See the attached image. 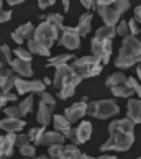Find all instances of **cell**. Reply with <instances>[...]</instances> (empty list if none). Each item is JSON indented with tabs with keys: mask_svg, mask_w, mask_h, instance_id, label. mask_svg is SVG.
Segmentation results:
<instances>
[{
	"mask_svg": "<svg viewBox=\"0 0 141 159\" xmlns=\"http://www.w3.org/2000/svg\"><path fill=\"white\" fill-rule=\"evenodd\" d=\"M134 143V123L128 118L113 120L108 125V139L100 146L102 152H123L128 151Z\"/></svg>",
	"mask_w": 141,
	"mask_h": 159,
	"instance_id": "1",
	"label": "cell"
},
{
	"mask_svg": "<svg viewBox=\"0 0 141 159\" xmlns=\"http://www.w3.org/2000/svg\"><path fill=\"white\" fill-rule=\"evenodd\" d=\"M84 80L75 70L69 66V64H62V66L56 67L54 77H52V87L57 90V97L61 100H66L74 95L75 89L80 82Z\"/></svg>",
	"mask_w": 141,
	"mask_h": 159,
	"instance_id": "2",
	"label": "cell"
},
{
	"mask_svg": "<svg viewBox=\"0 0 141 159\" xmlns=\"http://www.w3.org/2000/svg\"><path fill=\"white\" fill-rule=\"evenodd\" d=\"M134 64H141V38L130 34L121 41L120 51L115 57V67L126 70Z\"/></svg>",
	"mask_w": 141,
	"mask_h": 159,
	"instance_id": "3",
	"label": "cell"
},
{
	"mask_svg": "<svg viewBox=\"0 0 141 159\" xmlns=\"http://www.w3.org/2000/svg\"><path fill=\"white\" fill-rule=\"evenodd\" d=\"M97 13L103 20L105 26L115 28L121 20V15L130 10L131 3L128 0H97Z\"/></svg>",
	"mask_w": 141,
	"mask_h": 159,
	"instance_id": "4",
	"label": "cell"
},
{
	"mask_svg": "<svg viewBox=\"0 0 141 159\" xmlns=\"http://www.w3.org/2000/svg\"><path fill=\"white\" fill-rule=\"evenodd\" d=\"M118 113H120L118 103L111 98H102V100H95V102L87 103V115H90L92 118L108 120L116 116Z\"/></svg>",
	"mask_w": 141,
	"mask_h": 159,
	"instance_id": "5",
	"label": "cell"
},
{
	"mask_svg": "<svg viewBox=\"0 0 141 159\" xmlns=\"http://www.w3.org/2000/svg\"><path fill=\"white\" fill-rule=\"evenodd\" d=\"M75 72H77L82 79H87V77H95L103 70V64L93 57L92 54H87V56H82V57H77L74 59L72 64H70Z\"/></svg>",
	"mask_w": 141,
	"mask_h": 159,
	"instance_id": "6",
	"label": "cell"
},
{
	"mask_svg": "<svg viewBox=\"0 0 141 159\" xmlns=\"http://www.w3.org/2000/svg\"><path fill=\"white\" fill-rule=\"evenodd\" d=\"M59 31H57V28H54L48 21H41L39 25L36 26V30H34V36L33 39L38 41L44 46V48L51 49V46L56 43L57 39H59Z\"/></svg>",
	"mask_w": 141,
	"mask_h": 159,
	"instance_id": "7",
	"label": "cell"
},
{
	"mask_svg": "<svg viewBox=\"0 0 141 159\" xmlns=\"http://www.w3.org/2000/svg\"><path fill=\"white\" fill-rule=\"evenodd\" d=\"M92 136V123L90 121H80L75 128H70V131L66 134V139L70 141V144L80 146L87 143Z\"/></svg>",
	"mask_w": 141,
	"mask_h": 159,
	"instance_id": "8",
	"label": "cell"
},
{
	"mask_svg": "<svg viewBox=\"0 0 141 159\" xmlns=\"http://www.w3.org/2000/svg\"><path fill=\"white\" fill-rule=\"evenodd\" d=\"M90 51H92V56L97 57L103 66L110 61V56H111V41H105V39H98L93 36L90 41Z\"/></svg>",
	"mask_w": 141,
	"mask_h": 159,
	"instance_id": "9",
	"label": "cell"
},
{
	"mask_svg": "<svg viewBox=\"0 0 141 159\" xmlns=\"http://www.w3.org/2000/svg\"><path fill=\"white\" fill-rule=\"evenodd\" d=\"M80 34L77 33L75 30V26H66L62 30V33L59 34V39H57V43H59L62 48H66L67 51H75L80 48Z\"/></svg>",
	"mask_w": 141,
	"mask_h": 159,
	"instance_id": "10",
	"label": "cell"
},
{
	"mask_svg": "<svg viewBox=\"0 0 141 159\" xmlns=\"http://www.w3.org/2000/svg\"><path fill=\"white\" fill-rule=\"evenodd\" d=\"M15 89H16V93L18 95H25V93H41L44 92L46 85L43 80H38V79H33V80H26L23 77H16V82H15Z\"/></svg>",
	"mask_w": 141,
	"mask_h": 159,
	"instance_id": "11",
	"label": "cell"
},
{
	"mask_svg": "<svg viewBox=\"0 0 141 159\" xmlns=\"http://www.w3.org/2000/svg\"><path fill=\"white\" fill-rule=\"evenodd\" d=\"M87 103H89L87 100H80V102H75L64 110V116L70 121V125L80 121L87 115Z\"/></svg>",
	"mask_w": 141,
	"mask_h": 159,
	"instance_id": "12",
	"label": "cell"
},
{
	"mask_svg": "<svg viewBox=\"0 0 141 159\" xmlns=\"http://www.w3.org/2000/svg\"><path fill=\"white\" fill-rule=\"evenodd\" d=\"M15 82L16 75L10 67H3L0 70V90H2V93L11 92V89H15Z\"/></svg>",
	"mask_w": 141,
	"mask_h": 159,
	"instance_id": "13",
	"label": "cell"
},
{
	"mask_svg": "<svg viewBox=\"0 0 141 159\" xmlns=\"http://www.w3.org/2000/svg\"><path fill=\"white\" fill-rule=\"evenodd\" d=\"M16 146V133H7L0 136V154L5 157L13 156Z\"/></svg>",
	"mask_w": 141,
	"mask_h": 159,
	"instance_id": "14",
	"label": "cell"
},
{
	"mask_svg": "<svg viewBox=\"0 0 141 159\" xmlns=\"http://www.w3.org/2000/svg\"><path fill=\"white\" fill-rule=\"evenodd\" d=\"M126 118L134 125H141V98H130L126 103Z\"/></svg>",
	"mask_w": 141,
	"mask_h": 159,
	"instance_id": "15",
	"label": "cell"
},
{
	"mask_svg": "<svg viewBox=\"0 0 141 159\" xmlns=\"http://www.w3.org/2000/svg\"><path fill=\"white\" fill-rule=\"evenodd\" d=\"M64 141H66V136L57 131H44L43 134H41V138L38 139V146H54V144H64Z\"/></svg>",
	"mask_w": 141,
	"mask_h": 159,
	"instance_id": "16",
	"label": "cell"
},
{
	"mask_svg": "<svg viewBox=\"0 0 141 159\" xmlns=\"http://www.w3.org/2000/svg\"><path fill=\"white\" fill-rule=\"evenodd\" d=\"M10 69L13 70L15 74H18L20 77H31L33 75V67H31V62L30 61H23L18 59V57H13V61L10 64Z\"/></svg>",
	"mask_w": 141,
	"mask_h": 159,
	"instance_id": "17",
	"label": "cell"
},
{
	"mask_svg": "<svg viewBox=\"0 0 141 159\" xmlns=\"http://www.w3.org/2000/svg\"><path fill=\"white\" fill-rule=\"evenodd\" d=\"M25 120L23 118H8L5 116L3 120H0V129L7 133H20L23 128H25Z\"/></svg>",
	"mask_w": 141,
	"mask_h": 159,
	"instance_id": "18",
	"label": "cell"
},
{
	"mask_svg": "<svg viewBox=\"0 0 141 159\" xmlns=\"http://www.w3.org/2000/svg\"><path fill=\"white\" fill-rule=\"evenodd\" d=\"M92 20H93V15L92 11H85L79 16V21L75 25V30L80 34V38H85L87 34L92 31Z\"/></svg>",
	"mask_w": 141,
	"mask_h": 159,
	"instance_id": "19",
	"label": "cell"
},
{
	"mask_svg": "<svg viewBox=\"0 0 141 159\" xmlns=\"http://www.w3.org/2000/svg\"><path fill=\"white\" fill-rule=\"evenodd\" d=\"M36 120L39 123V126H44V128L52 121V108L49 107V105H46L44 102H41V100H39V105H38Z\"/></svg>",
	"mask_w": 141,
	"mask_h": 159,
	"instance_id": "20",
	"label": "cell"
},
{
	"mask_svg": "<svg viewBox=\"0 0 141 159\" xmlns=\"http://www.w3.org/2000/svg\"><path fill=\"white\" fill-rule=\"evenodd\" d=\"M51 123H52V126H54V131L64 134V136H66V134L70 131V128H72L70 126V121L64 115H54Z\"/></svg>",
	"mask_w": 141,
	"mask_h": 159,
	"instance_id": "21",
	"label": "cell"
},
{
	"mask_svg": "<svg viewBox=\"0 0 141 159\" xmlns=\"http://www.w3.org/2000/svg\"><path fill=\"white\" fill-rule=\"evenodd\" d=\"M41 18V21H48V23H51L54 28H57V31L59 33H62V30L66 26H64V15H61V13H49V15H41L39 16Z\"/></svg>",
	"mask_w": 141,
	"mask_h": 159,
	"instance_id": "22",
	"label": "cell"
},
{
	"mask_svg": "<svg viewBox=\"0 0 141 159\" xmlns=\"http://www.w3.org/2000/svg\"><path fill=\"white\" fill-rule=\"evenodd\" d=\"M34 30H36V26H34L31 21H28V23H23L21 26L16 28L15 33L18 34L23 41H30V39L34 36Z\"/></svg>",
	"mask_w": 141,
	"mask_h": 159,
	"instance_id": "23",
	"label": "cell"
},
{
	"mask_svg": "<svg viewBox=\"0 0 141 159\" xmlns=\"http://www.w3.org/2000/svg\"><path fill=\"white\" fill-rule=\"evenodd\" d=\"M26 44H28V51L31 52V54H39V56H44V57H49V54H51V49H48V48H44L41 43H38V41H34L33 38L30 39V41H26Z\"/></svg>",
	"mask_w": 141,
	"mask_h": 159,
	"instance_id": "24",
	"label": "cell"
},
{
	"mask_svg": "<svg viewBox=\"0 0 141 159\" xmlns=\"http://www.w3.org/2000/svg\"><path fill=\"white\" fill-rule=\"evenodd\" d=\"M70 59H74V54L70 52H64V54H57V56H52L48 59L46 66L48 67H57V66H62V64H67Z\"/></svg>",
	"mask_w": 141,
	"mask_h": 159,
	"instance_id": "25",
	"label": "cell"
},
{
	"mask_svg": "<svg viewBox=\"0 0 141 159\" xmlns=\"http://www.w3.org/2000/svg\"><path fill=\"white\" fill-rule=\"evenodd\" d=\"M93 36L98 38V39H105V41H113V38L116 36V31H115V28L103 25L100 28H97V31H95Z\"/></svg>",
	"mask_w": 141,
	"mask_h": 159,
	"instance_id": "26",
	"label": "cell"
},
{
	"mask_svg": "<svg viewBox=\"0 0 141 159\" xmlns=\"http://www.w3.org/2000/svg\"><path fill=\"white\" fill-rule=\"evenodd\" d=\"M123 82H126V74L123 72V70H116V72H113L111 75H108L107 80H105V85L107 87H115V85H120L123 84Z\"/></svg>",
	"mask_w": 141,
	"mask_h": 159,
	"instance_id": "27",
	"label": "cell"
},
{
	"mask_svg": "<svg viewBox=\"0 0 141 159\" xmlns=\"http://www.w3.org/2000/svg\"><path fill=\"white\" fill-rule=\"evenodd\" d=\"M110 90H111V93H113L115 97H121V98H130L133 93H134L130 87L126 85V82H123V84H120V85L111 87Z\"/></svg>",
	"mask_w": 141,
	"mask_h": 159,
	"instance_id": "28",
	"label": "cell"
},
{
	"mask_svg": "<svg viewBox=\"0 0 141 159\" xmlns=\"http://www.w3.org/2000/svg\"><path fill=\"white\" fill-rule=\"evenodd\" d=\"M13 61V51L10 49L8 44H0V62L3 66H10Z\"/></svg>",
	"mask_w": 141,
	"mask_h": 159,
	"instance_id": "29",
	"label": "cell"
},
{
	"mask_svg": "<svg viewBox=\"0 0 141 159\" xmlns=\"http://www.w3.org/2000/svg\"><path fill=\"white\" fill-rule=\"evenodd\" d=\"M33 105H34V98H33V95H28V97H25V98H23L21 102H20V105H18L21 116H26L28 113H31V110H33Z\"/></svg>",
	"mask_w": 141,
	"mask_h": 159,
	"instance_id": "30",
	"label": "cell"
},
{
	"mask_svg": "<svg viewBox=\"0 0 141 159\" xmlns=\"http://www.w3.org/2000/svg\"><path fill=\"white\" fill-rule=\"evenodd\" d=\"M79 154H80V151L75 144H64V151H62L61 159H77Z\"/></svg>",
	"mask_w": 141,
	"mask_h": 159,
	"instance_id": "31",
	"label": "cell"
},
{
	"mask_svg": "<svg viewBox=\"0 0 141 159\" xmlns=\"http://www.w3.org/2000/svg\"><path fill=\"white\" fill-rule=\"evenodd\" d=\"M115 31L118 36L121 38H126V36H130V28H128V20H120L118 21V25L115 26Z\"/></svg>",
	"mask_w": 141,
	"mask_h": 159,
	"instance_id": "32",
	"label": "cell"
},
{
	"mask_svg": "<svg viewBox=\"0 0 141 159\" xmlns=\"http://www.w3.org/2000/svg\"><path fill=\"white\" fill-rule=\"evenodd\" d=\"M13 54H15V57H18V59H23V61H33V54L28 49H25V48H21V46H18L15 51H13Z\"/></svg>",
	"mask_w": 141,
	"mask_h": 159,
	"instance_id": "33",
	"label": "cell"
},
{
	"mask_svg": "<svg viewBox=\"0 0 141 159\" xmlns=\"http://www.w3.org/2000/svg\"><path fill=\"white\" fill-rule=\"evenodd\" d=\"M44 131H46L44 126H39V128H31L30 131H28V139H30L33 144H36V143H38V139L41 138V134H43Z\"/></svg>",
	"mask_w": 141,
	"mask_h": 159,
	"instance_id": "34",
	"label": "cell"
},
{
	"mask_svg": "<svg viewBox=\"0 0 141 159\" xmlns=\"http://www.w3.org/2000/svg\"><path fill=\"white\" fill-rule=\"evenodd\" d=\"M62 151H64V144H54V146H49V148H48V156H49L51 159H61Z\"/></svg>",
	"mask_w": 141,
	"mask_h": 159,
	"instance_id": "35",
	"label": "cell"
},
{
	"mask_svg": "<svg viewBox=\"0 0 141 159\" xmlns=\"http://www.w3.org/2000/svg\"><path fill=\"white\" fill-rule=\"evenodd\" d=\"M20 151V154L23 156V157H34L36 156V146H33L31 143H28V144H25L23 146V148H20L18 149Z\"/></svg>",
	"mask_w": 141,
	"mask_h": 159,
	"instance_id": "36",
	"label": "cell"
},
{
	"mask_svg": "<svg viewBox=\"0 0 141 159\" xmlns=\"http://www.w3.org/2000/svg\"><path fill=\"white\" fill-rule=\"evenodd\" d=\"M3 113H5V116H8V118H23L21 113H20L18 105H13V107H5L3 108Z\"/></svg>",
	"mask_w": 141,
	"mask_h": 159,
	"instance_id": "37",
	"label": "cell"
},
{
	"mask_svg": "<svg viewBox=\"0 0 141 159\" xmlns=\"http://www.w3.org/2000/svg\"><path fill=\"white\" fill-rule=\"evenodd\" d=\"M126 85L141 98V84H139L136 79H134V77H126Z\"/></svg>",
	"mask_w": 141,
	"mask_h": 159,
	"instance_id": "38",
	"label": "cell"
},
{
	"mask_svg": "<svg viewBox=\"0 0 141 159\" xmlns=\"http://www.w3.org/2000/svg\"><path fill=\"white\" fill-rule=\"evenodd\" d=\"M128 28H130V34H131V36H138V34H141V26H139V23L136 21L134 16L128 20Z\"/></svg>",
	"mask_w": 141,
	"mask_h": 159,
	"instance_id": "39",
	"label": "cell"
},
{
	"mask_svg": "<svg viewBox=\"0 0 141 159\" xmlns=\"http://www.w3.org/2000/svg\"><path fill=\"white\" fill-rule=\"evenodd\" d=\"M39 98H41V102H44L46 105H49L51 108L56 107V98L52 97L51 93H48V92H41V93H39Z\"/></svg>",
	"mask_w": 141,
	"mask_h": 159,
	"instance_id": "40",
	"label": "cell"
},
{
	"mask_svg": "<svg viewBox=\"0 0 141 159\" xmlns=\"http://www.w3.org/2000/svg\"><path fill=\"white\" fill-rule=\"evenodd\" d=\"M31 143L30 139H28V134H16V146H18V149L23 148L25 144Z\"/></svg>",
	"mask_w": 141,
	"mask_h": 159,
	"instance_id": "41",
	"label": "cell"
},
{
	"mask_svg": "<svg viewBox=\"0 0 141 159\" xmlns=\"http://www.w3.org/2000/svg\"><path fill=\"white\" fill-rule=\"evenodd\" d=\"M11 10H2L0 11V23H5V21H10L11 20Z\"/></svg>",
	"mask_w": 141,
	"mask_h": 159,
	"instance_id": "42",
	"label": "cell"
},
{
	"mask_svg": "<svg viewBox=\"0 0 141 159\" xmlns=\"http://www.w3.org/2000/svg\"><path fill=\"white\" fill-rule=\"evenodd\" d=\"M80 5H82L84 8H87L89 11L97 8V3H95V0H82V2H80Z\"/></svg>",
	"mask_w": 141,
	"mask_h": 159,
	"instance_id": "43",
	"label": "cell"
},
{
	"mask_svg": "<svg viewBox=\"0 0 141 159\" xmlns=\"http://www.w3.org/2000/svg\"><path fill=\"white\" fill-rule=\"evenodd\" d=\"M54 3H56V0H39V2H38V7H39L41 10H46V8L52 7Z\"/></svg>",
	"mask_w": 141,
	"mask_h": 159,
	"instance_id": "44",
	"label": "cell"
},
{
	"mask_svg": "<svg viewBox=\"0 0 141 159\" xmlns=\"http://www.w3.org/2000/svg\"><path fill=\"white\" fill-rule=\"evenodd\" d=\"M134 18H136V21L139 23V26H141V5H138V7L134 8Z\"/></svg>",
	"mask_w": 141,
	"mask_h": 159,
	"instance_id": "45",
	"label": "cell"
},
{
	"mask_svg": "<svg viewBox=\"0 0 141 159\" xmlns=\"http://www.w3.org/2000/svg\"><path fill=\"white\" fill-rule=\"evenodd\" d=\"M3 95L7 97L8 102H16V98H18V93H11V92H8V93H3Z\"/></svg>",
	"mask_w": 141,
	"mask_h": 159,
	"instance_id": "46",
	"label": "cell"
},
{
	"mask_svg": "<svg viewBox=\"0 0 141 159\" xmlns=\"http://www.w3.org/2000/svg\"><path fill=\"white\" fill-rule=\"evenodd\" d=\"M11 39H13V41H15V43L18 44V46H20L21 43H25V41H23V39H21L20 36H18V34L15 33V31H11Z\"/></svg>",
	"mask_w": 141,
	"mask_h": 159,
	"instance_id": "47",
	"label": "cell"
},
{
	"mask_svg": "<svg viewBox=\"0 0 141 159\" xmlns=\"http://www.w3.org/2000/svg\"><path fill=\"white\" fill-rule=\"evenodd\" d=\"M7 102H8V100H7V97H5L3 93H2V95H0V111H2L5 107H7Z\"/></svg>",
	"mask_w": 141,
	"mask_h": 159,
	"instance_id": "48",
	"label": "cell"
},
{
	"mask_svg": "<svg viewBox=\"0 0 141 159\" xmlns=\"http://www.w3.org/2000/svg\"><path fill=\"white\" fill-rule=\"evenodd\" d=\"M95 159H118V157L113 156V154H102V156H98V157H95Z\"/></svg>",
	"mask_w": 141,
	"mask_h": 159,
	"instance_id": "49",
	"label": "cell"
},
{
	"mask_svg": "<svg viewBox=\"0 0 141 159\" xmlns=\"http://www.w3.org/2000/svg\"><path fill=\"white\" fill-rule=\"evenodd\" d=\"M10 7H15V5H20V3H23V0H8L7 2Z\"/></svg>",
	"mask_w": 141,
	"mask_h": 159,
	"instance_id": "50",
	"label": "cell"
},
{
	"mask_svg": "<svg viewBox=\"0 0 141 159\" xmlns=\"http://www.w3.org/2000/svg\"><path fill=\"white\" fill-rule=\"evenodd\" d=\"M77 159H95V157H92L90 154H85V152H80Z\"/></svg>",
	"mask_w": 141,
	"mask_h": 159,
	"instance_id": "51",
	"label": "cell"
},
{
	"mask_svg": "<svg viewBox=\"0 0 141 159\" xmlns=\"http://www.w3.org/2000/svg\"><path fill=\"white\" fill-rule=\"evenodd\" d=\"M136 75H138V80L141 84V64H138V67H136Z\"/></svg>",
	"mask_w": 141,
	"mask_h": 159,
	"instance_id": "52",
	"label": "cell"
},
{
	"mask_svg": "<svg viewBox=\"0 0 141 159\" xmlns=\"http://www.w3.org/2000/svg\"><path fill=\"white\" fill-rule=\"evenodd\" d=\"M62 7H64V11H69V0H62Z\"/></svg>",
	"mask_w": 141,
	"mask_h": 159,
	"instance_id": "53",
	"label": "cell"
},
{
	"mask_svg": "<svg viewBox=\"0 0 141 159\" xmlns=\"http://www.w3.org/2000/svg\"><path fill=\"white\" fill-rule=\"evenodd\" d=\"M43 82H44V85H51V84H52V80H51L49 77H44V79H43Z\"/></svg>",
	"mask_w": 141,
	"mask_h": 159,
	"instance_id": "54",
	"label": "cell"
},
{
	"mask_svg": "<svg viewBox=\"0 0 141 159\" xmlns=\"http://www.w3.org/2000/svg\"><path fill=\"white\" fill-rule=\"evenodd\" d=\"M38 159H51V157H49V156H44V154H43V156H39Z\"/></svg>",
	"mask_w": 141,
	"mask_h": 159,
	"instance_id": "55",
	"label": "cell"
},
{
	"mask_svg": "<svg viewBox=\"0 0 141 159\" xmlns=\"http://www.w3.org/2000/svg\"><path fill=\"white\" fill-rule=\"evenodd\" d=\"M2 10H3V2L0 0V11H2Z\"/></svg>",
	"mask_w": 141,
	"mask_h": 159,
	"instance_id": "56",
	"label": "cell"
},
{
	"mask_svg": "<svg viewBox=\"0 0 141 159\" xmlns=\"http://www.w3.org/2000/svg\"><path fill=\"white\" fill-rule=\"evenodd\" d=\"M3 67H5V66H3V64H2V62H0V70H2Z\"/></svg>",
	"mask_w": 141,
	"mask_h": 159,
	"instance_id": "57",
	"label": "cell"
},
{
	"mask_svg": "<svg viewBox=\"0 0 141 159\" xmlns=\"http://www.w3.org/2000/svg\"><path fill=\"white\" fill-rule=\"evenodd\" d=\"M0 159H7V157H5V156H2V154H0Z\"/></svg>",
	"mask_w": 141,
	"mask_h": 159,
	"instance_id": "58",
	"label": "cell"
},
{
	"mask_svg": "<svg viewBox=\"0 0 141 159\" xmlns=\"http://www.w3.org/2000/svg\"><path fill=\"white\" fill-rule=\"evenodd\" d=\"M0 95H2V90H0Z\"/></svg>",
	"mask_w": 141,
	"mask_h": 159,
	"instance_id": "59",
	"label": "cell"
},
{
	"mask_svg": "<svg viewBox=\"0 0 141 159\" xmlns=\"http://www.w3.org/2000/svg\"><path fill=\"white\" fill-rule=\"evenodd\" d=\"M138 159H141V156H139V157H138Z\"/></svg>",
	"mask_w": 141,
	"mask_h": 159,
	"instance_id": "60",
	"label": "cell"
},
{
	"mask_svg": "<svg viewBox=\"0 0 141 159\" xmlns=\"http://www.w3.org/2000/svg\"><path fill=\"white\" fill-rule=\"evenodd\" d=\"M31 159H34V157H31ZM36 159H38V157H36Z\"/></svg>",
	"mask_w": 141,
	"mask_h": 159,
	"instance_id": "61",
	"label": "cell"
}]
</instances>
